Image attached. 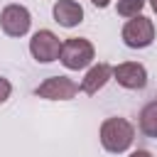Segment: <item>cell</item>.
<instances>
[{
  "label": "cell",
  "mask_w": 157,
  "mask_h": 157,
  "mask_svg": "<svg viewBox=\"0 0 157 157\" xmlns=\"http://www.w3.org/2000/svg\"><path fill=\"white\" fill-rule=\"evenodd\" d=\"M98 137H101V145L103 150L113 152V155H120L125 152L132 140H135V125L125 118H105L101 123V130H98Z\"/></svg>",
  "instance_id": "cell-1"
},
{
  "label": "cell",
  "mask_w": 157,
  "mask_h": 157,
  "mask_svg": "<svg viewBox=\"0 0 157 157\" xmlns=\"http://www.w3.org/2000/svg\"><path fill=\"white\" fill-rule=\"evenodd\" d=\"M93 59H96V49H93V44L88 39H83V37H69V39H64L59 61L69 71L86 69V66H91Z\"/></svg>",
  "instance_id": "cell-2"
},
{
  "label": "cell",
  "mask_w": 157,
  "mask_h": 157,
  "mask_svg": "<svg viewBox=\"0 0 157 157\" xmlns=\"http://www.w3.org/2000/svg\"><path fill=\"white\" fill-rule=\"evenodd\" d=\"M120 37H123L125 47H130V49H145V47H150L155 42V25H152L150 17L135 15V17H130L123 25Z\"/></svg>",
  "instance_id": "cell-3"
},
{
  "label": "cell",
  "mask_w": 157,
  "mask_h": 157,
  "mask_svg": "<svg viewBox=\"0 0 157 157\" xmlns=\"http://www.w3.org/2000/svg\"><path fill=\"white\" fill-rule=\"evenodd\" d=\"M61 44H64V42H61L52 29H39V32H34L32 39H29V54H32V59L39 61V64H52V61L59 59Z\"/></svg>",
  "instance_id": "cell-4"
},
{
  "label": "cell",
  "mask_w": 157,
  "mask_h": 157,
  "mask_svg": "<svg viewBox=\"0 0 157 157\" xmlns=\"http://www.w3.org/2000/svg\"><path fill=\"white\" fill-rule=\"evenodd\" d=\"M0 27H2V32L7 37H25L29 32V27H32V15H29V10L25 5L12 2V5L2 7V12H0Z\"/></svg>",
  "instance_id": "cell-5"
},
{
  "label": "cell",
  "mask_w": 157,
  "mask_h": 157,
  "mask_svg": "<svg viewBox=\"0 0 157 157\" xmlns=\"http://www.w3.org/2000/svg\"><path fill=\"white\" fill-rule=\"evenodd\" d=\"M78 91V83L69 76H49L34 88V93L44 101H71Z\"/></svg>",
  "instance_id": "cell-6"
},
{
  "label": "cell",
  "mask_w": 157,
  "mask_h": 157,
  "mask_svg": "<svg viewBox=\"0 0 157 157\" xmlns=\"http://www.w3.org/2000/svg\"><path fill=\"white\" fill-rule=\"evenodd\" d=\"M113 78L128 91H142L147 86V69L140 61H123L113 66Z\"/></svg>",
  "instance_id": "cell-7"
},
{
  "label": "cell",
  "mask_w": 157,
  "mask_h": 157,
  "mask_svg": "<svg viewBox=\"0 0 157 157\" xmlns=\"http://www.w3.org/2000/svg\"><path fill=\"white\" fill-rule=\"evenodd\" d=\"M110 78H113V66L105 64V61H98V64H93V66L86 71V76L81 78L78 88H81V93L93 96V93H98Z\"/></svg>",
  "instance_id": "cell-8"
},
{
  "label": "cell",
  "mask_w": 157,
  "mask_h": 157,
  "mask_svg": "<svg viewBox=\"0 0 157 157\" xmlns=\"http://www.w3.org/2000/svg\"><path fill=\"white\" fill-rule=\"evenodd\" d=\"M52 17H54L56 25L71 29V27L83 22V7L76 0H56L54 7H52Z\"/></svg>",
  "instance_id": "cell-9"
},
{
  "label": "cell",
  "mask_w": 157,
  "mask_h": 157,
  "mask_svg": "<svg viewBox=\"0 0 157 157\" xmlns=\"http://www.w3.org/2000/svg\"><path fill=\"white\" fill-rule=\"evenodd\" d=\"M140 130H142V135L157 140V101H150L140 110Z\"/></svg>",
  "instance_id": "cell-10"
},
{
  "label": "cell",
  "mask_w": 157,
  "mask_h": 157,
  "mask_svg": "<svg viewBox=\"0 0 157 157\" xmlns=\"http://www.w3.org/2000/svg\"><path fill=\"white\" fill-rule=\"evenodd\" d=\"M142 7H145V0H118V15L120 17H135V15H140L142 12Z\"/></svg>",
  "instance_id": "cell-11"
},
{
  "label": "cell",
  "mask_w": 157,
  "mask_h": 157,
  "mask_svg": "<svg viewBox=\"0 0 157 157\" xmlns=\"http://www.w3.org/2000/svg\"><path fill=\"white\" fill-rule=\"evenodd\" d=\"M10 93H12V83L0 76V103H5V101L10 98Z\"/></svg>",
  "instance_id": "cell-12"
},
{
  "label": "cell",
  "mask_w": 157,
  "mask_h": 157,
  "mask_svg": "<svg viewBox=\"0 0 157 157\" xmlns=\"http://www.w3.org/2000/svg\"><path fill=\"white\" fill-rule=\"evenodd\" d=\"M128 157H152V152H147V150H135V152H130Z\"/></svg>",
  "instance_id": "cell-13"
},
{
  "label": "cell",
  "mask_w": 157,
  "mask_h": 157,
  "mask_svg": "<svg viewBox=\"0 0 157 157\" xmlns=\"http://www.w3.org/2000/svg\"><path fill=\"white\" fill-rule=\"evenodd\" d=\"M91 2H93L96 7H108V5H110V0H91Z\"/></svg>",
  "instance_id": "cell-14"
},
{
  "label": "cell",
  "mask_w": 157,
  "mask_h": 157,
  "mask_svg": "<svg viewBox=\"0 0 157 157\" xmlns=\"http://www.w3.org/2000/svg\"><path fill=\"white\" fill-rule=\"evenodd\" d=\"M150 5H152V10H155V15H157V0H150Z\"/></svg>",
  "instance_id": "cell-15"
}]
</instances>
